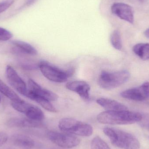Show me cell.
Instances as JSON below:
<instances>
[{"mask_svg": "<svg viewBox=\"0 0 149 149\" xmlns=\"http://www.w3.org/2000/svg\"><path fill=\"white\" fill-rule=\"evenodd\" d=\"M11 141L14 145L22 149H31L35 146L33 139L28 136L21 134L12 136Z\"/></svg>", "mask_w": 149, "mask_h": 149, "instance_id": "cell-13", "label": "cell"}, {"mask_svg": "<svg viewBox=\"0 0 149 149\" xmlns=\"http://www.w3.org/2000/svg\"><path fill=\"white\" fill-rule=\"evenodd\" d=\"M133 52L140 58L143 60L149 59V43H141L133 47Z\"/></svg>", "mask_w": 149, "mask_h": 149, "instance_id": "cell-17", "label": "cell"}, {"mask_svg": "<svg viewBox=\"0 0 149 149\" xmlns=\"http://www.w3.org/2000/svg\"><path fill=\"white\" fill-rule=\"evenodd\" d=\"M13 37L12 33L6 29L0 27V42L7 41Z\"/></svg>", "mask_w": 149, "mask_h": 149, "instance_id": "cell-22", "label": "cell"}, {"mask_svg": "<svg viewBox=\"0 0 149 149\" xmlns=\"http://www.w3.org/2000/svg\"><path fill=\"white\" fill-rule=\"evenodd\" d=\"M96 102L107 111H117L127 110L126 106L118 102L117 101L108 98H99L96 100Z\"/></svg>", "mask_w": 149, "mask_h": 149, "instance_id": "cell-14", "label": "cell"}, {"mask_svg": "<svg viewBox=\"0 0 149 149\" xmlns=\"http://www.w3.org/2000/svg\"><path fill=\"white\" fill-rule=\"evenodd\" d=\"M144 35L147 38H149V29L145 31L144 32Z\"/></svg>", "mask_w": 149, "mask_h": 149, "instance_id": "cell-25", "label": "cell"}, {"mask_svg": "<svg viewBox=\"0 0 149 149\" xmlns=\"http://www.w3.org/2000/svg\"><path fill=\"white\" fill-rule=\"evenodd\" d=\"M103 132L109 138L111 143L117 148L123 149H140V142L130 133L108 127L104 128Z\"/></svg>", "mask_w": 149, "mask_h": 149, "instance_id": "cell-2", "label": "cell"}, {"mask_svg": "<svg viewBox=\"0 0 149 149\" xmlns=\"http://www.w3.org/2000/svg\"><path fill=\"white\" fill-rule=\"evenodd\" d=\"M139 1H141V2H143V1H144V0H139Z\"/></svg>", "mask_w": 149, "mask_h": 149, "instance_id": "cell-27", "label": "cell"}, {"mask_svg": "<svg viewBox=\"0 0 149 149\" xmlns=\"http://www.w3.org/2000/svg\"><path fill=\"white\" fill-rule=\"evenodd\" d=\"M47 135L49 139L54 144L65 148H74L80 143L79 138L67 133L51 131L48 133Z\"/></svg>", "mask_w": 149, "mask_h": 149, "instance_id": "cell-6", "label": "cell"}, {"mask_svg": "<svg viewBox=\"0 0 149 149\" xmlns=\"http://www.w3.org/2000/svg\"><path fill=\"white\" fill-rule=\"evenodd\" d=\"M15 52L26 55L36 56L38 55L37 50L33 46L24 41L14 40L11 42Z\"/></svg>", "mask_w": 149, "mask_h": 149, "instance_id": "cell-15", "label": "cell"}, {"mask_svg": "<svg viewBox=\"0 0 149 149\" xmlns=\"http://www.w3.org/2000/svg\"><path fill=\"white\" fill-rule=\"evenodd\" d=\"M40 122L30 120L28 118L13 117L7 121L6 125L10 128H37L41 126Z\"/></svg>", "mask_w": 149, "mask_h": 149, "instance_id": "cell-12", "label": "cell"}, {"mask_svg": "<svg viewBox=\"0 0 149 149\" xmlns=\"http://www.w3.org/2000/svg\"><path fill=\"white\" fill-rule=\"evenodd\" d=\"M38 67L43 75L48 79L54 82H65L73 73L72 70L64 71L46 61H41Z\"/></svg>", "mask_w": 149, "mask_h": 149, "instance_id": "cell-5", "label": "cell"}, {"mask_svg": "<svg viewBox=\"0 0 149 149\" xmlns=\"http://www.w3.org/2000/svg\"><path fill=\"white\" fill-rule=\"evenodd\" d=\"M111 11L121 19L132 24L134 23V11L130 5L122 3H116L111 7Z\"/></svg>", "mask_w": 149, "mask_h": 149, "instance_id": "cell-10", "label": "cell"}, {"mask_svg": "<svg viewBox=\"0 0 149 149\" xmlns=\"http://www.w3.org/2000/svg\"><path fill=\"white\" fill-rule=\"evenodd\" d=\"M130 77V73L127 70L113 72L102 71L99 76L98 84L104 89H113L127 82Z\"/></svg>", "mask_w": 149, "mask_h": 149, "instance_id": "cell-4", "label": "cell"}, {"mask_svg": "<svg viewBox=\"0 0 149 149\" xmlns=\"http://www.w3.org/2000/svg\"><path fill=\"white\" fill-rule=\"evenodd\" d=\"M110 42L111 45L116 49L121 50L122 49V42L120 33L117 30L114 31L110 37Z\"/></svg>", "mask_w": 149, "mask_h": 149, "instance_id": "cell-20", "label": "cell"}, {"mask_svg": "<svg viewBox=\"0 0 149 149\" xmlns=\"http://www.w3.org/2000/svg\"><path fill=\"white\" fill-rule=\"evenodd\" d=\"M1 96H0V103H1Z\"/></svg>", "mask_w": 149, "mask_h": 149, "instance_id": "cell-28", "label": "cell"}, {"mask_svg": "<svg viewBox=\"0 0 149 149\" xmlns=\"http://www.w3.org/2000/svg\"><path fill=\"white\" fill-rule=\"evenodd\" d=\"M8 140V135L3 132H0V147L6 143Z\"/></svg>", "mask_w": 149, "mask_h": 149, "instance_id": "cell-24", "label": "cell"}, {"mask_svg": "<svg viewBox=\"0 0 149 149\" xmlns=\"http://www.w3.org/2000/svg\"><path fill=\"white\" fill-rule=\"evenodd\" d=\"M28 98H29L32 100L36 102L40 106H42L45 109L48 110L49 112H52V113L57 112V109L51 103L50 101L45 98L36 96V95H30Z\"/></svg>", "mask_w": 149, "mask_h": 149, "instance_id": "cell-19", "label": "cell"}, {"mask_svg": "<svg viewBox=\"0 0 149 149\" xmlns=\"http://www.w3.org/2000/svg\"><path fill=\"white\" fill-rule=\"evenodd\" d=\"M123 98L136 101H143L149 97V82H145L140 86L127 89L122 92Z\"/></svg>", "mask_w": 149, "mask_h": 149, "instance_id": "cell-9", "label": "cell"}, {"mask_svg": "<svg viewBox=\"0 0 149 149\" xmlns=\"http://www.w3.org/2000/svg\"><path fill=\"white\" fill-rule=\"evenodd\" d=\"M5 75L10 85L19 93L26 96L28 91L27 85L12 66L7 65Z\"/></svg>", "mask_w": 149, "mask_h": 149, "instance_id": "cell-7", "label": "cell"}, {"mask_svg": "<svg viewBox=\"0 0 149 149\" xmlns=\"http://www.w3.org/2000/svg\"><path fill=\"white\" fill-rule=\"evenodd\" d=\"M58 127L65 133L82 136H90L93 132L91 125L71 118L60 120Z\"/></svg>", "mask_w": 149, "mask_h": 149, "instance_id": "cell-3", "label": "cell"}, {"mask_svg": "<svg viewBox=\"0 0 149 149\" xmlns=\"http://www.w3.org/2000/svg\"><path fill=\"white\" fill-rule=\"evenodd\" d=\"M24 114L27 118L36 121L41 122L45 118L44 114L40 108L30 104Z\"/></svg>", "mask_w": 149, "mask_h": 149, "instance_id": "cell-16", "label": "cell"}, {"mask_svg": "<svg viewBox=\"0 0 149 149\" xmlns=\"http://www.w3.org/2000/svg\"><path fill=\"white\" fill-rule=\"evenodd\" d=\"M147 127L149 129V123H148V124H147Z\"/></svg>", "mask_w": 149, "mask_h": 149, "instance_id": "cell-26", "label": "cell"}, {"mask_svg": "<svg viewBox=\"0 0 149 149\" xmlns=\"http://www.w3.org/2000/svg\"><path fill=\"white\" fill-rule=\"evenodd\" d=\"M30 95L39 96L50 101H56L58 99L57 95L46 88H44L31 79L28 81V91L26 96L28 97Z\"/></svg>", "mask_w": 149, "mask_h": 149, "instance_id": "cell-8", "label": "cell"}, {"mask_svg": "<svg viewBox=\"0 0 149 149\" xmlns=\"http://www.w3.org/2000/svg\"><path fill=\"white\" fill-rule=\"evenodd\" d=\"M0 92L12 102L18 101L21 98L0 79Z\"/></svg>", "mask_w": 149, "mask_h": 149, "instance_id": "cell-18", "label": "cell"}, {"mask_svg": "<svg viewBox=\"0 0 149 149\" xmlns=\"http://www.w3.org/2000/svg\"><path fill=\"white\" fill-rule=\"evenodd\" d=\"M67 89L78 94L85 101H88L90 98V86L86 82L83 81H74L66 84Z\"/></svg>", "mask_w": 149, "mask_h": 149, "instance_id": "cell-11", "label": "cell"}, {"mask_svg": "<svg viewBox=\"0 0 149 149\" xmlns=\"http://www.w3.org/2000/svg\"><path fill=\"white\" fill-rule=\"evenodd\" d=\"M91 149H111L107 144L99 136H96L92 140Z\"/></svg>", "mask_w": 149, "mask_h": 149, "instance_id": "cell-21", "label": "cell"}, {"mask_svg": "<svg viewBox=\"0 0 149 149\" xmlns=\"http://www.w3.org/2000/svg\"><path fill=\"white\" fill-rule=\"evenodd\" d=\"M97 120L102 124L108 125H128L139 122L142 120L140 113L128 110L106 111L98 115Z\"/></svg>", "mask_w": 149, "mask_h": 149, "instance_id": "cell-1", "label": "cell"}, {"mask_svg": "<svg viewBox=\"0 0 149 149\" xmlns=\"http://www.w3.org/2000/svg\"><path fill=\"white\" fill-rule=\"evenodd\" d=\"M14 1L15 0H5L0 2V14L7 10Z\"/></svg>", "mask_w": 149, "mask_h": 149, "instance_id": "cell-23", "label": "cell"}]
</instances>
